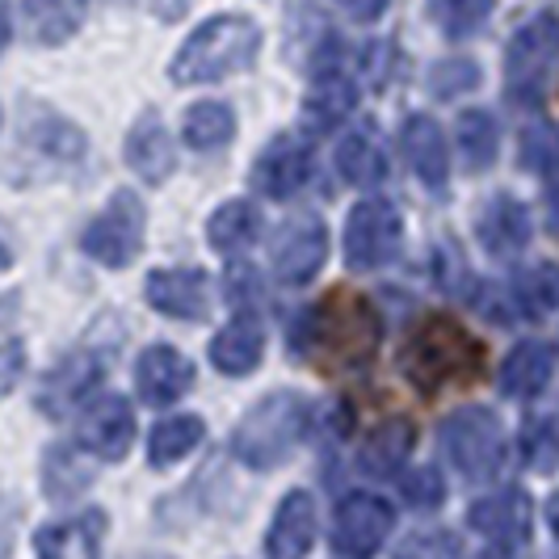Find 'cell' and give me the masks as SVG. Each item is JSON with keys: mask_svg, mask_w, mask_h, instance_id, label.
<instances>
[{"mask_svg": "<svg viewBox=\"0 0 559 559\" xmlns=\"http://www.w3.org/2000/svg\"><path fill=\"white\" fill-rule=\"evenodd\" d=\"M383 341V320L374 304L358 290H333L324 304L304 311V320H295L290 349L299 358H316L324 370L349 374L374 362Z\"/></svg>", "mask_w": 559, "mask_h": 559, "instance_id": "6da1fadb", "label": "cell"}, {"mask_svg": "<svg viewBox=\"0 0 559 559\" xmlns=\"http://www.w3.org/2000/svg\"><path fill=\"white\" fill-rule=\"evenodd\" d=\"M400 370L420 395L467 383L484 370V345L450 316H425L400 345Z\"/></svg>", "mask_w": 559, "mask_h": 559, "instance_id": "7a4b0ae2", "label": "cell"}, {"mask_svg": "<svg viewBox=\"0 0 559 559\" xmlns=\"http://www.w3.org/2000/svg\"><path fill=\"white\" fill-rule=\"evenodd\" d=\"M261 51V26L245 13H224L198 26L173 56V84H211L231 72H249Z\"/></svg>", "mask_w": 559, "mask_h": 559, "instance_id": "3957f363", "label": "cell"}, {"mask_svg": "<svg viewBox=\"0 0 559 559\" xmlns=\"http://www.w3.org/2000/svg\"><path fill=\"white\" fill-rule=\"evenodd\" d=\"M304 429H308V400L299 392H270L240 417L231 433V454L252 472H270L290 459Z\"/></svg>", "mask_w": 559, "mask_h": 559, "instance_id": "277c9868", "label": "cell"}, {"mask_svg": "<svg viewBox=\"0 0 559 559\" xmlns=\"http://www.w3.org/2000/svg\"><path fill=\"white\" fill-rule=\"evenodd\" d=\"M442 447L467 479H492L504 467V429L492 408L467 404L442 420Z\"/></svg>", "mask_w": 559, "mask_h": 559, "instance_id": "5b68a950", "label": "cell"}, {"mask_svg": "<svg viewBox=\"0 0 559 559\" xmlns=\"http://www.w3.org/2000/svg\"><path fill=\"white\" fill-rule=\"evenodd\" d=\"M559 59V17L556 13H538L526 26L509 38V51H504V84H509V97L534 106L547 88V76Z\"/></svg>", "mask_w": 559, "mask_h": 559, "instance_id": "8992f818", "label": "cell"}, {"mask_svg": "<svg viewBox=\"0 0 559 559\" xmlns=\"http://www.w3.org/2000/svg\"><path fill=\"white\" fill-rule=\"evenodd\" d=\"M143 231H147V215H143V202L140 194L131 190H118V194L106 202V211L84 227L81 236V249L106 265V270H122L131 265L143 249Z\"/></svg>", "mask_w": 559, "mask_h": 559, "instance_id": "52a82bcc", "label": "cell"}, {"mask_svg": "<svg viewBox=\"0 0 559 559\" xmlns=\"http://www.w3.org/2000/svg\"><path fill=\"white\" fill-rule=\"evenodd\" d=\"M404 240V219L392 202L366 198L345 219V261L349 270H379L388 265Z\"/></svg>", "mask_w": 559, "mask_h": 559, "instance_id": "ba28073f", "label": "cell"}, {"mask_svg": "<svg viewBox=\"0 0 559 559\" xmlns=\"http://www.w3.org/2000/svg\"><path fill=\"white\" fill-rule=\"evenodd\" d=\"M395 526V509L374 492H349L336 504L333 547L345 559H370Z\"/></svg>", "mask_w": 559, "mask_h": 559, "instance_id": "9c48e42d", "label": "cell"}, {"mask_svg": "<svg viewBox=\"0 0 559 559\" xmlns=\"http://www.w3.org/2000/svg\"><path fill=\"white\" fill-rule=\"evenodd\" d=\"M252 190L274 202L295 198L311 177V143L304 135H274L252 160Z\"/></svg>", "mask_w": 559, "mask_h": 559, "instance_id": "30bf717a", "label": "cell"}, {"mask_svg": "<svg viewBox=\"0 0 559 559\" xmlns=\"http://www.w3.org/2000/svg\"><path fill=\"white\" fill-rule=\"evenodd\" d=\"M102 374H106V354L102 349H72L63 362H56L43 374L34 400L47 417H63L68 408H76L84 395L102 383Z\"/></svg>", "mask_w": 559, "mask_h": 559, "instance_id": "8fae6325", "label": "cell"}, {"mask_svg": "<svg viewBox=\"0 0 559 559\" xmlns=\"http://www.w3.org/2000/svg\"><path fill=\"white\" fill-rule=\"evenodd\" d=\"M76 438H81V447L88 450L93 459H102V463H122L131 442H135V413H131V404L114 392L97 395V400L84 408Z\"/></svg>", "mask_w": 559, "mask_h": 559, "instance_id": "7c38bea8", "label": "cell"}, {"mask_svg": "<svg viewBox=\"0 0 559 559\" xmlns=\"http://www.w3.org/2000/svg\"><path fill=\"white\" fill-rule=\"evenodd\" d=\"M147 304L173 320H206L211 316V278L206 270H156L143 286Z\"/></svg>", "mask_w": 559, "mask_h": 559, "instance_id": "4fadbf2b", "label": "cell"}, {"mask_svg": "<svg viewBox=\"0 0 559 559\" xmlns=\"http://www.w3.org/2000/svg\"><path fill=\"white\" fill-rule=\"evenodd\" d=\"M324 257H329V227L320 219H295L274 245V274L286 286H304L320 274Z\"/></svg>", "mask_w": 559, "mask_h": 559, "instance_id": "5bb4252c", "label": "cell"}, {"mask_svg": "<svg viewBox=\"0 0 559 559\" xmlns=\"http://www.w3.org/2000/svg\"><path fill=\"white\" fill-rule=\"evenodd\" d=\"M135 388L147 404L165 408L194 388V362L177 345H147L135 362Z\"/></svg>", "mask_w": 559, "mask_h": 559, "instance_id": "9a60e30c", "label": "cell"}, {"mask_svg": "<svg viewBox=\"0 0 559 559\" xmlns=\"http://www.w3.org/2000/svg\"><path fill=\"white\" fill-rule=\"evenodd\" d=\"M316 538V501L311 492L295 488L274 509V522L265 531V559H304Z\"/></svg>", "mask_w": 559, "mask_h": 559, "instance_id": "2e32d148", "label": "cell"}, {"mask_svg": "<svg viewBox=\"0 0 559 559\" xmlns=\"http://www.w3.org/2000/svg\"><path fill=\"white\" fill-rule=\"evenodd\" d=\"M476 236L492 257H518L531 245V211L513 194L488 198L476 215Z\"/></svg>", "mask_w": 559, "mask_h": 559, "instance_id": "e0dca14e", "label": "cell"}, {"mask_svg": "<svg viewBox=\"0 0 559 559\" xmlns=\"http://www.w3.org/2000/svg\"><path fill=\"white\" fill-rule=\"evenodd\" d=\"M404 156H408V168L417 173L420 181L429 186V190H447L450 181V147H447V135H442V127L433 122V118H425V114H413L408 122H404Z\"/></svg>", "mask_w": 559, "mask_h": 559, "instance_id": "ac0fdd59", "label": "cell"}, {"mask_svg": "<svg viewBox=\"0 0 559 559\" xmlns=\"http://www.w3.org/2000/svg\"><path fill=\"white\" fill-rule=\"evenodd\" d=\"M102 509H88L81 518L68 522H47L34 534V551L38 559H97L102 556Z\"/></svg>", "mask_w": 559, "mask_h": 559, "instance_id": "d6986e66", "label": "cell"}, {"mask_svg": "<svg viewBox=\"0 0 559 559\" xmlns=\"http://www.w3.org/2000/svg\"><path fill=\"white\" fill-rule=\"evenodd\" d=\"M531 497L522 492V488H504L497 497H484V501L472 504V513H467V522H472V531L488 534L492 543H522L526 534H531Z\"/></svg>", "mask_w": 559, "mask_h": 559, "instance_id": "ffe728a7", "label": "cell"}, {"mask_svg": "<svg viewBox=\"0 0 559 559\" xmlns=\"http://www.w3.org/2000/svg\"><path fill=\"white\" fill-rule=\"evenodd\" d=\"M22 143H29L34 160H51V165H68L84 152V135L68 122L51 114L47 106H26V122H22Z\"/></svg>", "mask_w": 559, "mask_h": 559, "instance_id": "44dd1931", "label": "cell"}, {"mask_svg": "<svg viewBox=\"0 0 559 559\" xmlns=\"http://www.w3.org/2000/svg\"><path fill=\"white\" fill-rule=\"evenodd\" d=\"M413 442H417L413 420H404V417L383 420V425H374V429L366 433L358 467H362L370 479H395L400 467L408 463V454H413Z\"/></svg>", "mask_w": 559, "mask_h": 559, "instance_id": "7402d4cb", "label": "cell"}, {"mask_svg": "<svg viewBox=\"0 0 559 559\" xmlns=\"http://www.w3.org/2000/svg\"><path fill=\"white\" fill-rule=\"evenodd\" d=\"M127 165L135 168V177L147 186H160L173 177L177 156H173V140H168L165 122L156 114H143L140 122L127 135Z\"/></svg>", "mask_w": 559, "mask_h": 559, "instance_id": "603a6c76", "label": "cell"}, {"mask_svg": "<svg viewBox=\"0 0 559 559\" xmlns=\"http://www.w3.org/2000/svg\"><path fill=\"white\" fill-rule=\"evenodd\" d=\"M261 354H265V329L252 316H236L224 333L211 341V366L231 379L252 374L261 366Z\"/></svg>", "mask_w": 559, "mask_h": 559, "instance_id": "cb8c5ba5", "label": "cell"}, {"mask_svg": "<svg viewBox=\"0 0 559 559\" xmlns=\"http://www.w3.org/2000/svg\"><path fill=\"white\" fill-rule=\"evenodd\" d=\"M551 370H556V358L543 341H522L504 354L501 362V395L509 400H531L538 395L547 383H551Z\"/></svg>", "mask_w": 559, "mask_h": 559, "instance_id": "d4e9b609", "label": "cell"}, {"mask_svg": "<svg viewBox=\"0 0 559 559\" xmlns=\"http://www.w3.org/2000/svg\"><path fill=\"white\" fill-rule=\"evenodd\" d=\"M336 173L358 186V190H374L383 177H388V152L374 131H358L349 140L336 147Z\"/></svg>", "mask_w": 559, "mask_h": 559, "instance_id": "484cf974", "label": "cell"}, {"mask_svg": "<svg viewBox=\"0 0 559 559\" xmlns=\"http://www.w3.org/2000/svg\"><path fill=\"white\" fill-rule=\"evenodd\" d=\"M257 236H261V211L245 198L224 202L206 224V240L219 252H245Z\"/></svg>", "mask_w": 559, "mask_h": 559, "instance_id": "4316f807", "label": "cell"}, {"mask_svg": "<svg viewBox=\"0 0 559 559\" xmlns=\"http://www.w3.org/2000/svg\"><path fill=\"white\" fill-rule=\"evenodd\" d=\"M88 4L93 0H29L26 4V22L29 34L47 47H56L63 38H72L81 22L88 17Z\"/></svg>", "mask_w": 559, "mask_h": 559, "instance_id": "83f0119b", "label": "cell"}, {"mask_svg": "<svg viewBox=\"0 0 559 559\" xmlns=\"http://www.w3.org/2000/svg\"><path fill=\"white\" fill-rule=\"evenodd\" d=\"M26 370V333H22V295H0V400Z\"/></svg>", "mask_w": 559, "mask_h": 559, "instance_id": "f1b7e54d", "label": "cell"}, {"mask_svg": "<svg viewBox=\"0 0 559 559\" xmlns=\"http://www.w3.org/2000/svg\"><path fill=\"white\" fill-rule=\"evenodd\" d=\"M354 102H358L354 81H345L336 72H324L316 81V88L308 93V102H304V122H308L311 131H329V127H336L345 114L354 110Z\"/></svg>", "mask_w": 559, "mask_h": 559, "instance_id": "f546056e", "label": "cell"}, {"mask_svg": "<svg viewBox=\"0 0 559 559\" xmlns=\"http://www.w3.org/2000/svg\"><path fill=\"white\" fill-rule=\"evenodd\" d=\"M181 135L194 152H215V147H224L236 135V114L227 110L224 102H198V106L186 110Z\"/></svg>", "mask_w": 559, "mask_h": 559, "instance_id": "4dcf8cb0", "label": "cell"}, {"mask_svg": "<svg viewBox=\"0 0 559 559\" xmlns=\"http://www.w3.org/2000/svg\"><path fill=\"white\" fill-rule=\"evenodd\" d=\"M202 433H206L202 417H168V420H160V425L152 429V438H147V463H152V467H168V463L186 459V454L202 442Z\"/></svg>", "mask_w": 559, "mask_h": 559, "instance_id": "1f68e13d", "label": "cell"}, {"mask_svg": "<svg viewBox=\"0 0 559 559\" xmlns=\"http://www.w3.org/2000/svg\"><path fill=\"white\" fill-rule=\"evenodd\" d=\"M497 147H501V131H497L492 114L467 110L459 118V152H463L467 173H484V168L497 160Z\"/></svg>", "mask_w": 559, "mask_h": 559, "instance_id": "d6a6232c", "label": "cell"}, {"mask_svg": "<svg viewBox=\"0 0 559 559\" xmlns=\"http://www.w3.org/2000/svg\"><path fill=\"white\" fill-rule=\"evenodd\" d=\"M492 13V0H429V17L447 38H467L476 34Z\"/></svg>", "mask_w": 559, "mask_h": 559, "instance_id": "836d02e7", "label": "cell"}, {"mask_svg": "<svg viewBox=\"0 0 559 559\" xmlns=\"http://www.w3.org/2000/svg\"><path fill=\"white\" fill-rule=\"evenodd\" d=\"M513 295L526 316H547L559 308V270L556 265H534L513 282Z\"/></svg>", "mask_w": 559, "mask_h": 559, "instance_id": "e575fe53", "label": "cell"}, {"mask_svg": "<svg viewBox=\"0 0 559 559\" xmlns=\"http://www.w3.org/2000/svg\"><path fill=\"white\" fill-rule=\"evenodd\" d=\"M522 165L531 173H556L559 168V127L551 122H534L522 135Z\"/></svg>", "mask_w": 559, "mask_h": 559, "instance_id": "d590c367", "label": "cell"}, {"mask_svg": "<svg viewBox=\"0 0 559 559\" xmlns=\"http://www.w3.org/2000/svg\"><path fill=\"white\" fill-rule=\"evenodd\" d=\"M522 454L534 472H551L559 459V429L551 420H531L522 433Z\"/></svg>", "mask_w": 559, "mask_h": 559, "instance_id": "8d00e7d4", "label": "cell"}, {"mask_svg": "<svg viewBox=\"0 0 559 559\" xmlns=\"http://www.w3.org/2000/svg\"><path fill=\"white\" fill-rule=\"evenodd\" d=\"M479 84V68L472 59H442L433 72H429V88L438 93V97H459V93H467V88H476Z\"/></svg>", "mask_w": 559, "mask_h": 559, "instance_id": "74e56055", "label": "cell"}, {"mask_svg": "<svg viewBox=\"0 0 559 559\" xmlns=\"http://www.w3.org/2000/svg\"><path fill=\"white\" fill-rule=\"evenodd\" d=\"M395 559H459V538L447 531H420L400 543Z\"/></svg>", "mask_w": 559, "mask_h": 559, "instance_id": "f35d334b", "label": "cell"}, {"mask_svg": "<svg viewBox=\"0 0 559 559\" xmlns=\"http://www.w3.org/2000/svg\"><path fill=\"white\" fill-rule=\"evenodd\" d=\"M404 501L413 504V509H438V504L447 501V484H442V476L433 467H420V472L404 479Z\"/></svg>", "mask_w": 559, "mask_h": 559, "instance_id": "ab89813d", "label": "cell"}, {"mask_svg": "<svg viewBox=\"0 0 559 559\" xmlns=\"http://www.w3.org/2000/svg\"><path fill=\"white\" fill-rule=\"evenodd\" d=\"M341 4H345V13L358 17V22H374V17L388 9V0H341Z\"/></svg>", "mask_w": 559, "mask_h": 559, "instance_id": "60d3db41", "label": "cell"}, {"mask_svg": "<svg viewBox=\"0 0 559 559\" xmlns=\"http://www.w3.org/2000/svg\"><path fill=\"white\" fill-rule=\"evenodd\" d=\"M472 559H513V551L504 547V543H492V547H484L479 556H472Z\"/></svg>", "mask_w": 559, "mask_h": 559, "instance_id": "b9f144b4", "label": "cell"}, {"mask_svg": "<svg viewBox=\"0 0 559 559\" xmlns=\"http://www.w3.org/2000/svg\"><path fill=\"white\" fill-rule=\"evenodd\" d=\"M547 526H551V534L559 538V492L547 501Z\"/></svg>", "mask_w": 559, "mask_h": 559, "instance_id": "7bdbcfd3", "label": "cell"}, {"mask_svg": "<svg viewBox=\"0 0 559 559\" xmlns=\"http://www.w3.org/2000/svg\"><path fill=\"white\" fill-rule=\"evenodd\" d=\"M9 261H13V252H9V245H4V240H0V270H4V265H9Z\"/></svg>", "mask_w": 559, "mask_h": 559, "instance_id": "ee69618b", "label": "cell"}, {"mask_svg": "<svg viewBox=\"0 0 559 559\" xmlns=\"http://www.w3.org/2000/svg\"><path fill=\"white\" fill-rule=\"evenodd\" d=\"M4 34H9V22H4V13H0V47H4Z\"/></svg>", "mask_w": 559, "mask_h": 559, "instance_id": "f6af8a7d", "label": "cell"}, {"mask_svg": "<svg viewBox=\"0 0 559 559\" xmlns=\"http://www.w3.org/2000/svg\"><path fill=\"white\" fill-rule=\"evenodd\" d=\"M140 559H168V556H140Z\"/></svg>", "mask_w": 559, "mask_h": 559, "instance_id": "bcb514c9", "label": "cell"}]
</instances>
